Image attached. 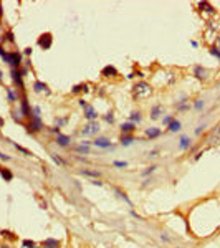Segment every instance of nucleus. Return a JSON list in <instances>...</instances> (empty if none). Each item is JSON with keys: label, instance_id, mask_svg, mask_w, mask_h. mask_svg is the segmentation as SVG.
I'll list each match as a JSON object with an SVG mask.
<instances>
[{"label": "nucleus", "instance_id": "obj_45", "mask_svg": "<svg viewBox=\"0 0 220 248\" xmlns=\"http://www.w3.org/2000/svg\"><path fill=\"white\" fill-rule=\"evenodd\" d=\"M131 215H133V217H134V218H138V220H144V218H142V217H141V215H138V213H136V212H134V210H133V212H131Z\"/></svg>", "mask_w": 220, "mask_h": 248}, {"label": "nucleus", "instance_id": "obj_52", "mask_svg": "<svg viewBox=\"0 0 220 248\" xmlns=\"http://www.w3.org/2000/svg\"><path fill=\"white\" fill-rule=\"evenodd\" d=\"M0 248H10L8 245H0Z\"/></svg>", "mask_w": 220, "mask_h": 248}, {"label": "nucleus", "instance_id": "obj_14", "mask_svg": "<svg viewBox=\"0 0 220 248\" xmlns=\"http://www.w3.org/2000/svg\"><path fill=\"white\" fill-rule=\"evenodd\" d=\"M89 144H91L89 141H83L80 146L73 147V151L78 152V154H89V151H91V149H89Z\"/></svg>", "mask_w": 220, "mask_h": 248}, {"label": "nucleus", "instance_id": "obj_44", "mask_svg": "<svg viewBox=\"0 0 220 248\" xmlns=\"http://www.w3.org/2000/svg\"><path fill=\"white\" fill-rule=\"evenodd\" d=\"M78 104H80L81 108H86V106H88V103L85 101V99H80V101H78Z\"/></svg>", "mask_w": 220, "mask_h": 248}, {"label": "nucleus", "instance_id": "obj_8", "mask_svg": "<svg viewBox=\"0 0 220 248\" xmlns=\"http://www.w3.org/2000/svg\"><path fill=\"white\" fill-rule=\"evenodd\" d=\"M5 93H7V99H8V103L20 101L22 94H23V93H20L18 89H15V88H5Z\"/></svg>", "mask_w": 220, "mask_h": 248}, {"label": "nucleus", "instance_id": "obj_16", "mask_svg": "<svg viewBox=\"0 0 220 248\" xmlns=\"http://www.w3.org/2000/svg\"><path fill=\"white\" fill-rule=\"evenodd\" d=\"M0 175H2V179L5 182H12L13 180V172L8 167H5V166H0Z\"/></svg>", "mask_w": 220, "mask_h": 248}, {"label": "nucleus", "instance_id": "obj_34", "mask_svg": "<svg viewBox=\"0 0 220 248\" xmlns=\"http://www.w3.org/2000/svg\"><path fill=\"white\" fill-rule=\"evenodd\" d=\"M200 8H207V12H210V13H214L215 8L214 7H210L209 2H200Z\"/></svg>", "mask_w": 220, "mask_h": 248}, {"label": "nucleus", "instance_id": "obj_3", "mask_svg": "<svg viewBox=\"0 0 220 248\" xmlns=\"http://www.w3.org/2000/svg\"><path fill=\"white\" fill-rule=\"evenodd\" d=\"M133 93H134V98H146L152 93V89H151V86H149L146 81H141V83H138V85L133 88Z\"/></svg>", "mask_w": 220, "mask_h": 248}, {"label": "nucleus", "instance_id": "obj_10", "mask_svg": "<svg viewBox=\"0 0 220 248\" xmlns=\"http://www.w3.org/2000/svg\"><path fill=\"white\" fill-rule=\"evenodd\" d=\"M55 144H58L60 147H70L71 146V137L65 136V134H58L55 139Z\"/></svg>", "mask_w": 220, "mask_h": 248}, {"label": "nucleus", "instance_id": "obj_11", "mask_svg": "<svg viewBox=\"0 0 220 248\" xmlns=\"http://www.w3.org/2000/svg\"><path fill=\"white\" fill-rule=\"evenodd\" d=\"M101 75L104 76V78H116V76H118V70H116V66L108 65L101 70Z\"/></svg>", "mask_w": 220, "mask_h": 248}, {"label": "nucleus", "instance_id": "obj_46", "mask_svg": "<svg viewBox=\"0 0 220 248\" xmlns=\"http://www.w3.org/2000/svg\"><path fill=\"white\" fill-rule=\"evenodd\" d=\"M5 53H7V51H5V48H3V45H2V43H0V56H3Z\"/></svg>", "mask_w": 220, "mask_h": 248}, {"label": "nucleus", "instance_id": "obj_9", "mask_svg": "<svg viewBox=\"0 0 220 248\" xmlns=\"http://www.w3.org/2000/svg\"><path fill=\"white\" fill-rule=\"evenodd\" d=\"M93 144H94L96 147H99V149H113V144H111V141H109L108 137H104V136L96 137V139L93 141Z\"/></svg>", "mask_w": 220, "mask_h": 248}, {"label": "nucleus", "instance_id": "obj_41", "mask_svg": "<svg viewBox=\"0 0 220 248\" xmlns=\"http://www.w3.org/2000/svg\"><path fill=\"white\" fill-rule=\"evenodd\" d=\"M172 121H174V117H172V116H167V117H164V119H162V124H164V126H169Z\"/></svg>", "mask_w": 220, "mask_h": 248}, {"label": "nucleus", "instance_id": "obj_47", "mask_svg": "<svg viewBox=\"0 0 220 248\" xmlns=\"http://www.w3.org/2000/svg\"><path fill=\"white\" fill-rule=\"evenodd\" d=\"M93 185H98V187H101V185H103V182L96 179V180H93Z\"/></svg>", "mask_w": 220, "mask_h": 248}, {"label": "nucleus", "instance_id": "obj_37", "mask_svg": "<svg viewBox=\"0 0 220 248\" xmlns=\"http://www.w3.org/2000/svg\"><path fill=\"white\" fill-rule=\"evenodd\" d=\"M210 55L217 56V58H219V61H220V50L217 48V46H212V48H210Z\"/></svg>", "mask_w": 220, "mask_h": 248}, {"label": "nucleus", "instance_id": "obj_31", "mask_svg": "<svg viewBox=\"0 0 220 248\" xmlns=\"http://www.w3.org/2000/svg\"><path fill=\"white\" fill-rule=\"evenodd\" d=\"M116 194H118L119 197L123 198V200H124V202H126V203H128V205H133V202H131V200H129V198H128V195H126V194H124V192H121L119 189H116Z\"/></svg>", "mask_w": 220, "mask_h": 248}, {"label": "nucleus", "instance_id": "obj_21", "mask_svg": "<svg viewBox=\"0 0 220 248\" xmlns=\"http://www.w3.org/2000/svg\"><path fill=\"white\" fill-rule=\"evenodd\" d=\"M194 75L197 76V78H199V80H205V78H207V70H204V68H202V66H194Z\"/></svg>", "mask_w": 220, "mask_h": 248}, {"label": "nucleus", "instance_id": "obj_49", "mask_svg": "<svg viewBox=\"0 0 220 248\" xmlns=\"http://www.w3.org/2000/svg\"><path fill=\"white\" fill-rule=\"evenodd\" d=\"M202 129H204V126H199L197 129H195V134H200V132H202Z\"/></svg>", "mask_w": 220, "mask_h": 248}, {"label": "nucleus", "instance_id": "obj_24", "mask_svg": "<svg viewBox=\"0 0 220 248\" xmlns=\"http://www.w3.org/2000/svg\"><path fill=\"white\" fill-rule=\"evenodd\" d=\"M179 147L182 149V151H185V149H189V147H190V137H189V136H182V137H180Z\"/></svg>", "mask_w": 220, "mask_h": 248}, {"label": "nucleus", "instance_id": "obj_51", "mask_svg": "<svg viewBox=\"0 0 220 248\" xmlns=\"http://www.w3.org/2000/svg\"><path fill=\"white\" fill-rule=\"evenodd\" d=\"M0 83H3V71L0 70Z\"/></svg>", "mask_w": 220, "mask_h": 248}, {"label": "nucleus", "instance_id": "obj_12", "mask_svg": "<svg viewBox=\"0 0 220 248\" xmlns=\"http://www.w3.org/2000/svg\"><path fill=\"white\" fill-rule=\"evenodd\" d=\"M31 89H33V93H43V91H45L46 94H50V89H48V85H46V83H43V81H38V80H36L35 83H33V86H31Z\"/></svg>", "mask_w": 220, "mask_h": 248}, {"label": "nucleus", "instance_id": "obj_23", "mask_svg": "<svg viewBox=\"0 0 220 248\" xmlns=\"http://www.w3.org/2000/svg\"><path fill=\"white\" fill-rule=\"evenodd\" d=\"M10 142H12V141H10ZM12 146L15 147V149H17V151H18V152H20V154H23V156H25V157H31V156H33V154H31V152L28 151V149H25V147L18 146L17 142H12Z\"/></svg>", "mask_w": 220, "mask_h": 248}, {"label": "nucleus", "instance_id": "obj_4", "mask_svg": "<svg viewBox=\"0 0 220 248\" xmlns=\"http://www.w3.org/2000/svg\"><path fill=\"white\" fill-rule=\"evenodd\" d=\"M36 45L40 46L43 51L50 50L51 45H53V35H51L50 31H45V33H41V35L38 36V40H36Z\"/></svg>", "mask_w": 220, "mask_h": 248}, {"label": "nucleus", "instance_id": "obj_1", "mask_svg": "<svg viewBox=\"0 0 220 248\" xmlns=\"http://www.w3.org/2000/svg\"><path fill=\"white\" fill-rule=\"evenodd\" d=\"M2 60L5 61L12 70H20L23 66V53H20V51H7L5 55L2 56Z\"/></svg>", "mask_w": 220, "mask_h": 248}, {"label": "nucleus", "instance_id": "obj_17", "mask_svg": "<svg viewBox=\"0 0 220 248\" xmlns=\"http://www.w3.org/2000/svg\"><path fill=\"white\" fill-rule=\"evenodd\" d=\"M41 247L43 248H60V240H55V238H45L41 242Z\"/></svg>", "mask_w": 220, "mask_h": 248}, {"label": "nucleus", "instance_id": "obj_5", "mask_svg": "<svg viewBox=\"0 0 220 248\" xmlns=\"http://www.w3.org/2000/svg\"><path fill=\"white\" fill-rule=\"evenodd\" d=\"M18 112H20L22 117H28L30 119V116H31V106H30V103H28V99H27L25 93L22 94L20 101H18Z\"/></svg>", "mask_w": 220, "mask_h": 248}, {"label": "nucleus", "instance_id": "obj_27", "mask_svg": "<svg viewBox=\"0 0 220 248\" xmlns=\"http://www.w3.org/2000/svg\"><path fill=\"white\" fill-rule=\"evenodd\" d=\"M141 116H142V114H141L139 111L131 112V116H129V122H134V124H136V122H141V119H142Z\"/></svg>", "mask_w": 220, "mask_h": 248}, {"label": "nucleus", "instance_id": "obj_39", "mask_svg": "<svg viewBox=\"0 0 220 248\" xmlns=\"http://www.w3.org/2000/svg\"><path fill=\"white\" fill-rule=\"evenodd\" d=\"M31 53H33V48H31V46H27V48H23V55H25L27 58H30Z\"/></svg>", "mask_w": 220, "mask_h": 248}, {"label": "nucleus", "instance_id": "obj_26", "mask_svg": "<svg viewBox=\"0 0 220 248\" xmlns=\"http://www.w3.org/2000/svg\"><path fill=\"white\" fill-rule=\"evenodd\" d=\"M180 127H182V124H180V121H172L169 124V126H167V129H169L170 132H177V131H180Z\"/></svg>", "mask_w": 220, "mask_h": 248}, {"label": "nucleus", "instance_id": "obj_18", "mask_svg": "<svg viewBox=\"0 0 220 248\" xmlns=\"http://www.w3.org/2000/svg\"><path fill=\"white\" fill-rule=\"evenodd\" d=\"M89 91V86L86 83H80V85H75L71 88V94H80V93H88Z\"/></svg>", "mask_w": 220, "mask_h": 248}, {"label": "nucleus", "instance_id": "obj_38", "mask_svg": "<svg viewBox=\"0 0 220 248\" xmlns=\"http://www.w3.org/2000/svg\"><path fill=\"white\" fill-rule=\"evenodd\" d=\"M0 161L10 162V161H12V156H8V154H3V152H0Z\"/></svg>", "mask_w": 220, "mask_h": 248}, {"label": "nucleus", "instance_id": "obj_19", "mask_svg": "<svg viewBox=\"0 0 220 248\" xmlns=\"http://www.w3.org/2000/svg\"><path fill=\"white\" fill-rule=\"evenodd\" d=\"M134 129H136V124H134V122H123V124H121V132H123V134H133L134 132Z\"/></svg>", "mask_w": 220, "mask_h": 248}, {"label": "nucleus", "instance_id": "obj_36", "mask_svg": "<svg viewBox=\"0 0 220 248\" xmlns=\"http://www.w3.org/2000/svg\"><path fill=\"white\" fill-rule=\"evenodd\" d=\"M66 122H68L66 117H61V119H57V121H55V124H57V127H60V129H61V126H65Z\"/></svg>", "mask_w": 220, "mask_h": 248}, {"label": "nucleus", "instance_id": "obj_15", "mask_svg": "<svg viewBox=\"0 0 220 248\" xmlns=\"http://www.w3.org/2000/svg\"><path fill=\"white\" fill-rule=\"evenodd\" d=\"M0 43L3 45V43H15V33L12 30H7V31H3V35H2V38H0Z\"/></svg>", "mask_w": 220, "mask_h": 248}, {"label": "nucleus", "instance_id": "obj_33", "mask_svg": "<svg viewBox=\"0 0 220 248\" xmlns=\"http://www.w3.org/2000/svg\"><path fill=\"white\" fill-rule=\"evenodd\" d=\"M104 121H106L108 124H113V122H114V114H113V111H109V112H106V114H104Z\"/></svg>", "mask_w": 220, "mask_h": 248}, {"label": "nucleus", "instance_id": "obj_35", "mask_svg": "<svg viewBox=\"0 0 220 248\" xmlns=\"http://www.w3.org/2000/svg\"><path fill=\"white\" fill-rule=\"evenodd\" d=\"M156 169H157V166H151V167H147V169H146V170H144L142 174H141V175H144V177H147L149 174H152L154 170H156Z\"/></svg>", "mask_w": 220, "mask_h": 248}, {"label": "nucleus", "instance_id": "obj_30", "mask_svg": "<svg viewBox=\"0 0 220 248\" xmlns=\"http://www.w3.org/2000/svg\"><path fill=\"white\" fill-rule=\"evenodd\" d=\"M22 248H38V245L33 240H23L22 242Z\"/></svg>", "mask_w": 220, "mask_h": 248}, {"label": "nucleus", "instance_id": "obj_22", "mask_svg": "<svg viewBox=\"0 0 220 248\" xmlns=\"http://www.w3.org/2000/svg\"><path fill=\"white\" fill-rule=\"evenodd\" d=\"M161 136V129H157V127H151V129H146V137H149V139H156V137Z\"/></svg>", "mask_w": 220, "mask_h": 248}, {"label": "nucleus", "instance_id": "obj_2", "mask_svg": "<svg viewBox=\"0 0 220 248\" xmlns=\"http://www.w3.org/2000/svg\"><path fill=\"white\" fill-rule=\"evenodd\" d=\"M25 129L28 134H36V132H41L43 131V122H41V117H36V116H30L28 122L25 124Z\"/></svg>", "mask_w": 220, "mask_h": 248}, {"label": "nucleus", "instance_id": "obj_20", "mask_svg": "<svg viewBox=\"0 0 220 248\" xmlns=\"http://www.w3.org/2000/svg\"><path fill=\"white\" fill-rule=\"evenodd\" d=\"M161 112H164V106L162 104H156L151 108V119H157L161 116Z\"/></svg>", "mask_w": 220, "mask_h": 248}, {"label": "nucleus", "instance_id": "obj_28", "mask_svg": "<svg viewBox=\"0 0 220 248\" xmlns=\"http://www.w3.org/2000/svg\"><path fill=\"white\" fill-rule=\"evenodd\" d=\"M0 235H2L3 238H7V240H17L15 233L10 232V230H2V232H0Z\"/></svg>", "mask_w": 220, "mask_h": 248}, {"label": "nucleus", "instance_id": "obj_48", "mask_svg": "<svg viewBox=\"0 0 220 248\" xmlns=\"http://www.w3.org/2000/svg\"><path fill=\"white\" fill-rule=\"evenodd\" d=\"M3 126H5V119H3V117H0V129H2Z\"/></svg>", "mask_w": 220, "mask_h": 248}, {"label": "nucleus", "instance_id": "obj_29", "mask_svg": "<svg viewBox=\"0 0 220 248\" xmlns=\"http://www.w3.org/2000/svg\"><path fill=\"white\" fill-rule=\"evenodd\" d=\"M81 174L83 175H89V177H101V174L96 172V170H88V169H81Z\"/></svg>", "mask_w": 220, "mask_h": 248}, {"label": "nucleus", "instance_id": "obj_13", "mask_svg": "<svg viewBox=\"0 0 220 248\" xmlns=\"http://www.w3.org/2000/svg\"><path fill=\"white\" fill-rule=\"evenodd\" d=\"M85 117H86V119H88L89 122H91V121H96V117H98V111L91 106V104H88V106L85 108Z\"/></svg>", "mask_w": 220, "mask_h": 248}, {"label": "nucleus", "instance_id": "obj_40", "mask_svg": "<svg viewBox=\"0 0 220 248\" xmlns=\"http://www.w3.org/2000/svg\"><path fill=\"white\" fill-rule=\"evenodd\" d=\"M113 166H114V167H128V162L116 161V162H113Z\"/></svg>", "mask_w": 220, "mask_h": 248}, {"label": "nucleus", "instance_id": "obj_25", "mask_svg": "<svg viewBox=\"0 0 220 248\" xmlns=\"http://www.w3.org/2000/svg\"><path fill=\"white\" fill-rule=\"evenodd\" d=\"M133 141H134L133 134H123V136H121V144H123V146H131Z\"/></svg>", "mask_w": 220, "mask_h": 248}, {"label": "nucleus", "instance_id": "obj_32", "mask_svg": "<svg viewBox=\"0 0 220 248\" xmlns=\"http://www.w3.org/2000/svg\"><path fill=\"white\" fill-rule=\"evenodd\" d=\"M50 156H51V159H53V161L57 162L58 166H66V162L63 161V159H61L60 156H57V154H50Z\"/></svg>", "mask_w": 220, "mask_h": 248}, {"label": "nucleus", "instance_id": "obj_43", "mask_svg": "<svg viewBox=\"0 0 220 248\" xmlns=\"http://www.w3.org/2000/svg\"><path fill=\"white\" fill-rule=\"evenodd\" d=\"M202 106H204V101H202V99L195 101V109H202Z\"/></svg>", "mask_w": 220, "mask_h": 248}, {"label": "nucleus", "instance_id": "obj_50", "mask_svg": "<svg viewBox=\"0 0 220 248\" xmlns=\"http://www.w3.org/2000/svg\"><path fill=\"white\" fill-rule=\"evenodd\" d=\"M2 17H3V7H2V3H0V22H2Z\"/></svg>", "mask_w": 220, "mask_h": 248}, {"label": "nucleus", "instance_id": "obj_42", "mask_svg": "<svg viewBox=\"0 0 220 248\" xmlns=\"http://www.w3.org/2000/svg\"><path fill=\"white\" fill-rule=\"evenodd\" d=\"M48 132H53V134H57V136H58V134H61L60 127H57V126H55V127H50V129H48Z\"/></svg>", "mask_w": 220, "mask_h": 248}, {"label": "nucleus", "instance_id": "obj_6", "mask_svg": "<svg viewBox=\"0 0 220 248\" xmlns=\"http://www.w3.org/2000/svg\"><path fill=\"white\" fill-rule=\"evenodd\" d=\"M10 78L12 83L18 88L20 93H25V83H23V75L20 73V70H10Z\"/></svg>", "mask_w": 220, "mask_h": 248}, {"label": "nucleus", "instance_id": "obj_7", "mask_svg": "<svg viewBox=\"0 0 220 248\" xmlns=\"http://www.w3.org/2000/svg\"><path fill=\"white\" fill-rule=\"evenodd\" d=\"M98 132H99V122H98V121L88 122L86 126L81 129L83 136H94V134H98Z\"/></svg>", "mask_w": 220, "mask_h": 248}]
</instances>
